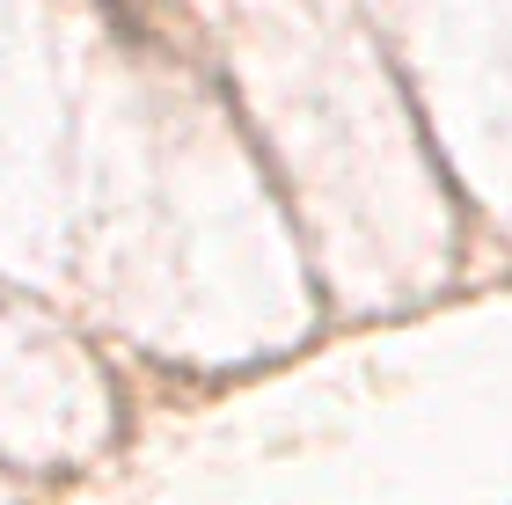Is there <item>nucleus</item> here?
I'll list each match as a JSON object with an SVG mask.
<instances>
[]
</instances>
